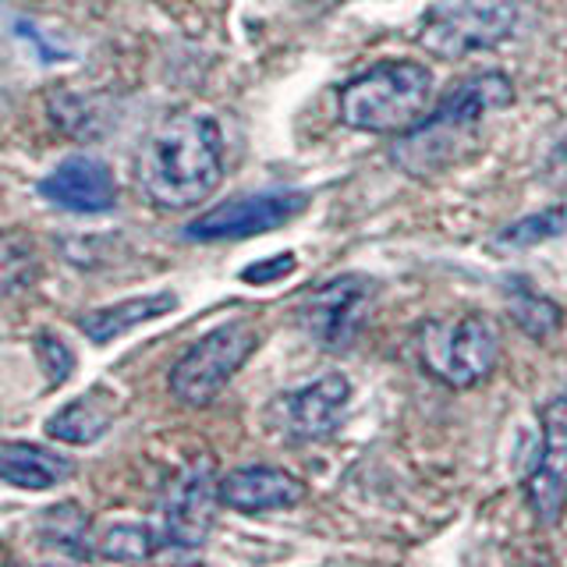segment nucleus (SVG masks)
Segmentation results:
<instances>
[{
  "label": "nucleus",
  "mask_w": 567,
  "mask_h": 567,
  "mask_svg": "<svg viewBox=\"0 0 567 567\" xmlns=\"http://www.w3.org/2000/svg\"><path fill=\"white\" fill-rule=\"evenodd\" d=\"M142 195L156 209H192L224 182V138L206 114H171L135 159Z\"/></svg>",
  "instance_id": "1"
},
{
  "label": "nucleus",
  "mask_w": 567,
  "mask_h": 567,
  "mask_svg": "<svg viewBox=\"0 0 567 567\" xmlns=\"http://www.w3.org/2000/svg\"><path fill=\"white\" fill-rule=\"evenodd\" d=\"M433 71L415 61H383L341 89V121L354 132L404 135L430 117Z\"/></svg>",
  "instance_id": "2"
},
{
  "label": "nucleus",
  "mask_w": 567,
  "mask_h": 567,
  "mask_svg": "<svg viewBox=\"0 0 567 567\" xmlns=\"http://www.w3.org/2000/svg\"><path fill=\"white\" fill-rule=\"evenodd\" d=\"M415 351L422 369L454 390L483 383L501 359V333L493 319L465 312L422 323L415 333Z\"/></svg>",
  "instance_id": "3"
},
{
  "label": "nucleus",
  "mask_w": 567,
  "mask_h": 567,
  "mask_svg": "<svg viewBox=\"0 0 567 567\" xmlns=\"http://www.w3.org/2000/svg\"><path fill=\"white\" fill-rule=\"evenodd\" d=\"M514 103V85L504 71H483V75H472L468 82H461L454 93L440 103V111L433 117H425L419 128L401 135V146L394 156L408 171L425 174L430 171V156L433 150H451V142L457 135L472 132L486 114L504 111Z\"/></svg>",
  "instance_id": "4"
},
{
  "label": "nucleus",
  "mask_w": 567,
  "mask_h": 567,
  "mask_svg": "<svg viewBox=\"0 0 567 567\" xmlns=\"http://www.w3.org/2000/svg\"><path fill=\"white\" fill-rule=\"evenodd\" d=\"M522 18V0H440L422 18L419 43L436 58H468L504 43Z\"/></svg>",
  "instance_id": "5"
},
{
  "label": "nucleus",
  "mask_w": 567,
  "mask_h": 567,
  "mask_svg": "<svg viewBox=\"0 0 567 567\" xmlns=\"http://www.w3.org/2000/svg\"><path fill=\"white\" fill-rule=\"evenodd\" d=\"M256 348L259 330L245 323V319H230V323L209 330L171 369V394L188 408L209 404L235 380V372L248 362V354Z\"/></svg>",
  "instance_id": "6"
},
{
  "label": "nucleus",
  "mask_w": 567,
  "mask_h": 567,
  "mask_svg": "<svg viewBox=\"0 0 567 567\" xmlns=\"http://www.w3.org/2000/svg\"><path fill=\"white\" fill-rule=\"evenodd\" d=\"M217 504L220 501V475L213 457H195L192 465H185L171 478V486L164 493V543L177 549H195L209 539L213 522H217Z\"/></svg>",
  "instance_id": "7"
},
{
  "label": "nucleus",
  "mask_w": 567,
  "mask_h": 567,
  "mask_svg": "<svg viewBox=\"0 0 567 567\" xmlns=\"http://www.w3.org/2000/svg\"><path fill=\"white\" fill-rule=\"evenodd\" d=\"M372 298H377L372 280L359 274L333 277L301 301V327H306L316 348L344 351L359 341V333L365 330Z\"/></svg>",
  "instance_id": "8"
},
{
  "label": "nucleus",
  "mask_w": 567,
  "mask_h": 567,
  "mask_svg": "<svg viewBox=\"0 0 567 567\" xmlns=\"http://www.w3.org/2000/svg\"><path fill=\"white\" fill-rule=\"evenodd\" d=\"M309 192H262V195H238L220 206L206 209L185 227V238L192 241H230V238H252L277 230L298 213H306Z\"/></svg>",
  "instance_id": "9"
},
{
  "label": "nucleus",
  "mask_w": 567,
  "mask_h": 567,
  "mask_svg": "<svg viewBox=\"0 0 567 567\" xmlns=\"http://www.w3.org/2000/svg\"><path fill=\"white\" fill-rule=\"evenodd\" d=\"M351 401V383L344 377H319L295 394L280 398L274 415L280 433L291 443H316L341 430Z\"/></svg>",
  "instance_id": "10"
},
{
  "label": "nucleus",
  "mask_w": 567,
  "mask_h": 567,
  "mask_svg": "<svg viewBox=\"0 0 567 567\" xmlns=\"http://www.w3.org/2000/svg\"><path fill=\"white\" fill-rule=\"evenodd\" d=\"M525 496L539 525H557L567 507V398L543 408V454L525 478Z\"/></svg>",
  "instance_id": "11"
},
{
  "label": "nucleus",
  "mask_w": 567,
  "mask_h": 567,
  "mask_svg": "<svg viewBox=\"0 0 567 567\" xmlns=\"http://www.w3.org/2000/svg\"><path fill=\"white\" fill-rule=\"evenodd\" d=\"M40 195L47 203L71 209V213H106L117 203V182L114 171L96 156H64L43 182Z\"/></svg>",
  "instance_id": "12"
},
{
  "label": "nucleus",
  "mask_w": 567,
  "mask_h": 567,
  "mask_svg": "<svg viewBox=\"0 0 567 567\" xmlns=\"http://www.w3.org/2000/svg\"><path fill=\"white\" fill-rule=\"evenodd\" d=\"M220 501L230 511H241V514L280 511V507H295L306 501V483L274 465H248V468L227 472L220 478Z\"/></svg>",
  "instance_id": "13"
},
{
  "label": "nucleus",
  "mask_w": 567,
  "mask_h": 567,
  "mask_svg": "<svg viewBox=\"0 0 567 567\" xmlns=\"http://www.w3.org/2000/svg\"><path fill=\"white\" fill-rule=\"evenodd\" d=\"M75 475V465L64 454H53L40 443L11 440L0 443V478L18 489H53Z\"/></svg>",
  "instance_id": "14"
},
{
  "label": "nucleus",
  "mask_w": 567,
  "mask_h": 567,
  "mask_svg": "<svg viewBox=\"0 0 567 567\" xmlns=\"http://www.w3.org/2000/svg\"><path fill=\"white\" fill-rule=\"evenodd\" d=\"M177 306V295L171 291H156V295H142V298H124L114 301V306H103L79 316V330L89 337L93 344H111L117 337H124L128 330L150 323V319L167 316Z\"/></svg>",
  "instance_id": "15"
},
{
  "label": "nucleus",
  "mask_w": 567,
  "mask_h": 567,
  "mask_svg": "<svg viewBox=\"0 0 567 567\" xmlns=\"http://www.w3.org/2000/svg\"><path fill=\"white\" fill-rule=\"evenodd\" d=\"M114 422V394H106L103 386L89 390L85 398H75L71 404H64L61 412H53L47 419V433L61 443H75V447H85V443H96Z\"/></svg>",
  "instance_id": "16"
},
{
  "label": "nucleus",
  "mask_w": 567,
  "mask_h": 567,
  "mask_svg": "<svg viewBox=\"0 0 567 567\" xmlns=\"http://www.w3.org/2000/svg\"><path fill=\"white\" fill-rule=\"evenodd\" d=\"M40 536L47 546L61 549L68 557H93V549H89V518L79 504H58V507H47L43 522H40Z\"/></svg>",
  "instance_id": "17"
},
{
  "label": "nucleus",
  "mask_w": 567,
  "mask_h": 567,
  "mask_svg": "<svg viewBox=\"0 0 567 567\" xmlns=\"http://www.w3.org/2000/svg\"><path fill=\"white\" fill-rule=\"evenodd\" d=\"M40 277V248L22 230L0 235V291H25Z\"/></svg>",
  "instance_id": "18"
},
{
  "label": "nucleus",
  "mask_w": 567,
  "mask_h": 567,
  "mask_svg": "<svg viewBox=\"0 0 567 567\" xmlns=\"http://www.w3.org/2000/svg\"><path fill=\"white\" fill-rule=\"evenodd\" d=\"M159 543L156 532L150 525H138V522H121V525H111L96 539V549L93 557L100 560H150Z\"/></svg>",
  "instance_id": "19"
},
{
  "label": "nucleus",
  "mask_w": 567,
  "mask_h": 567,
  "mask_svg": "<svg viewBox=\"0 0 567 567\" xmlns=\"http://www.w3.org/2000/svg\"><path fill=\"white\" fill-rule=\"evenodd\" d=\"M567 230V209H546V213H536V217H525L518 224H511L504 235L493 238V248H528V245H539L543 238H557Z\"/></svg>",
  "instance_id": "20"
},
{
  "label": "nucleus",
  "mask_w": 567,
  "mask_h": 567,
  "mask_svg": "<svg viewBox=\"0 0 567 567\" xmlns=\"http://www.w3.org/2000/svg\"><path fill=\"white\" fill-rule=\"evenodd\" d=\"M511 316L514 323H518L522 330H528L532 337H549L557 327H560V309L554 306V301H546L543 295L522 288L518 298L511 301Z\"/></svg>",
  "instance_id": "21"
},
{
  "label": "nucleus",
  "mask_w": 567,
  "mask_h": 567,
  "mask_svg": "<svg viewBox=\"0 0 567 567\" xmlns=\"http://www.w3.org/2000/svg\"><path fill=\"white\" fill-rule=\"evenodd\" d=\"M32 348H35V359H40V369L47 377V386H64L71 380V372H75V354H71V348L58 333H40L32 341Z\"/></svg>",
  "instance_id": "22"
},
{
  "label": "nucleus",
  "mask_w": 567,
  "mask_h": 567,
  "mask_svg": "<svg viewBox=\"0 0 567 567\" xmlns=\"http://www.w3.org/2000/svg\"><path fill=\"white\" fill-rule=\"evenodd\" d=\"M298 266V259L291 256V252H280V256H274V259H262V262H252V266H245L241 270V280H248V284H274V280H280V277H288L291 270Z\"/></svg>",
  "instance_id": "23"
}]
</instances>
